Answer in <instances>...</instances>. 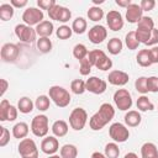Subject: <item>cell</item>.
I'll return each mask as SVG.
<instances>
[{
    "instance_id": "cell-32",
    "label": "cell",
    "mask_w": 158,
    "mask_h": 158,
    "mask_svg": "<svg viewBox=\"0 0 158 158\" xmlns=\"http://www.w3.org/2000/svg\"><path fill=\"white\" fill-rule=\"evenodd\" d=\"M78 156V148L74 144L67 143L63 144L60 148V157L62 158H77Z\"/></svg>"
},
{
    "instance_id": "cell-11",
    "label": "cell",
    "mask_w": 158,
    "mask_h": 158,
    "mask_svg": "<svg viewBox=\"0 0 158 158\" xmlns=\"http://www.w3.org/2000/svg\"><path fill=\"white\" fill-rule=\"evenodd\" d=\"M114 102L121 111H127L132 106V96L126 89H117L114 94Z\"/></svg>"
},
{
    "instance_id": "cell-50",
    "label": "cell",
    "mask_w": 158,
    "mask_h": 158,
    "mask_svg": "<svg viewBox=\"0 0 158 158\" xmlns=\"http://www.w3.org/2000/svg\"><path fill=\"white\" fill-rule=\"evenodd\" d=\"M0 84H1V91H0V95L1 96H4V94L6 93V90H7V88H9V83H7V80L6 79H0Z\"/></svg>"
},
{
    "instance_id": "cell-3",
    "label": "cell",
    "mask_w": 158,
    "mask_h": 158,
    "mask_svg": "<svg viewBox=\"0 0 158 158\" xmlns=\"http://www.w3.org/2000/svg\"><path fill=\"white\" fill-rule=\"evenodd\" d=\"M88 58L93 67L100 69V70H109L112 67V60L106 56V53L101 49H93L89 52Z\"/></svg>"
},
{
    "instance_id": "cell-30",
    "label": "cell",
    "mask_w": 158,
    "mask_h": 158,
    "mask_svg": "<svg viewBox=\"0 0 158 158\" xmlns=\"http://www.w3.org/2000/svg\"><path fill=\"white\" fill-rule=\"evenodd\" d=\"M14 14H15V7L11 4H1L0 5V19L2 21L11 20Z\"/></svg>"
},
{
    "instance_id": "cell-43",
    "label": "cell",
    "mask_w": 158,
    "mask_h": 158,
    "mask_svg": "<svg viewBox=\"0 0 158 158\" xmlns=\"http://www.w3.org/2000/svg\"><path fill=\"white\" fill-rule=\"evenodd\" d=\"M147 89L148 93H158V77H148L147 78Z\"/></svg>"
},
{
    "instance_id": "cell-5",
    "label": "cell",
    "mask_w": 158,
    "mask_h": 158,
    "mask_svg": "<svg viewBox=\"0 0 158 158\" xmlns=\"http://www.w3.org/2000/svg\"><path fill=\"white\" fill-rule=\"evenodd\" d=\"M88 121V114L83 107H75L69 115V125L74 131H81Z\"/></svg>"
},
{
    "instance_id": "cell-48",
    "label": "cell",
    "mask_w": 158,
    "mask_h": 158,
    "mask_svg": "<svg viewBox=\"0 0 158 158\" xmlns=\"http://www.w3.org/2000/svg\"><path fill=\"white\" fill-rule=\"evenodd\" d=\"M149 56H151L152 64L158 63V46H154V47L149 48Z\"/></svg>"
},
{
    "instance_id": "cell-55",
    "label": "cell",
    "mask_w": 158,
    "mask_h": 158,
    "mask_svg": "<svg viewBox=\"0 0 158 158\" xmlns=\"http://www.w3.org/2000/svg\"><path fill=\"white\" fill-rule=\"evenodd\" d=\"M48 158H62L60 156H57V154H53V156H48Z\"/></svg>"
},
{
    "instance_id": "cell-18",
    "label": "cell",
    "mask_w": 158,
    "mask_h": 158,
    "mask_svg": "<svg viewBox=\"0 0 158 158\" xmlns=\"http://www.w3.org/2000/svg\"><path fill=\"white\" fill-rule=\"evenodd\" d=\"M59 149V142L56 136H46L41 142V151L44 154L53 156Z\"/></svg>"
},
{
    "instance_id": "cell-13",
    "label": "cell",
    "mask_w": 158,
    "mask_h": 158,
    "mask_svg": "<svg viewBox=\"0 0 158 158\" xmlns=\"http://www.w3.org/2000/svg\"><path fill=\"white\" fill-rule=\"evenodd\" d=\"M19 109L11 105L6 99H2L0 102V121H15L17 118Z\"/></svg>"
},
{
    "instance_id": "cell-35",
    "label": "cell",
    "mask_w": 158,
    "mask_h": 158,
    "mask_svg": "<svg viewBox=\"0 0 158 158\" xmlns=\"http://www.w3.org/2000/svg\"><path fill=\"white\" fill-rule=\"evenodd\" d=\"M86 15H88V17H89L90 21L99 22L104 17V10L101 7H99V6H91V7H89Z\"/></svg>"
},
{
    "instance_id": "cell-28",
    "label": "cell",
    "mask_w": 158,
    "mask_h": 158,
    "mask_svg": "<svg viewBox=\"0 0 158 158\" xmlns=\"http://www.w3.org/2000/svg\"><path fill=\"white\" fill-rule=\"evenodd\" d=\"M33 106H35V102L30 98H27V96L21 98L19 100V102H17V109H19V111L21 114H30V112H32Z\"/></svg>"
},
{
    "instance_id": "cell-45",
    "label": "cell",
    "mask_w": 158,
    "mask_h": 158,
    "mask_svg": "<svg viewBox=\"0 0 158 158\" xmlns=\"http://www.w3.org/2000/svg\"><path fill=\"white\" fill-rule=\"evenodd\" d=\"M57 2L54 0H37V6L41 9V10H47L49 11Z\"/></svg>"
},
{
    "instance_id": "cell-12",
    "label": "cell",
    "mask_w": 158,
    "mask_h": 158,
    "mask_svg": "<svg viewBox=\"0 0 158 158\" xmlns=\"http://www.w3.org/2000/svg\"><path fill=\"white\" fill-rule=\"evenodd\" d=\"M48 16L53 21H58V22L65 23V22H68L72 19V11L68 7H65V6H62V5L56 4L48 11Z\"/></svg>"
},
{
    "instance_id": "cell-26",
    "label": "cell",
    "mask_w": 158,
    "mask_h": 158,
    "mask_svg": "<svg viewBox=\"0 0 158 158\" xmlns=\"http://www.w3.org/2000/svg\"><path fill=\"white\" fill-rule=\"evenodd\" d=\"M122 47H123V43H122V41H121L120 38H117V37H112V38L109 40V42H107V51H109V53L112 54V56L120 54L121 51H122Z\"/></svg>"
},
{
    "instance_id": "cell-44",
    "label": "cell",
    "mask_w": 158,
    "mask_h": 158,
    "mask_svg": "<svg viewBox=\"0 0 158 158\" xmlns=\"http://www.w3.org/2000/svg\"><path fill=\"white\" fill-rule=\"evenodd\" d=\"M10 142V131L1 126L0 127V147H5Z\"/></svg>"
},
{
    "instance_id": "cell-53",
    "label": "cell",
    "mask_w": 158,
    "mask_h": 158,
    "mask_svg": "<svg viewBox=\"0 0 158 158\" xmlns=\"http://www.w3.org/2000/svg\"><path fill=\"white\" fill-rule=\"evenodd\" d=\"M123 158H138V156L135 153V152H128L123 156Z\"/></svg>"
},
{
    "instance_id": "cell-25",
    "label": "cell",
    "mask_w": 158,
    "mask_h": 158,
    "mask_svg": "<svg viewBox=\"0 0 158 158\" xmlns=\"http://www.w3.org/2000/svg\"><path fill=\"white\" fill-rule=\"evenodd\" d=\"M28 131H30V127H28V125L26 122H17L12 127V136L15 138L23 139V138L27 137Z\"/></svg>"
},
{
    "instance_id": "cell-42",
    "label": "cell",
    "mask_w": 158,
    "mask_h": 158,
    "mask_svg": "<svg viewBox=\"0 0 158 158\" xmlns=\"http://www.w3.org/2000/svg\"><path fill=\"white\" fill-rule=\"evenodd\" d=\"M91 68H93V65H91L88 57L79 60V72H80L81 75H89L90 72H91Z\"/></svg>"
},
{
    "instance_id": "cell-19",
    "label": "cell",
    "mask_w": 158,
    "mask_h": 158,
    "mask_svg": "<svg viewBox=\"0 0 158 158\" xmlns=\"http://www.w3.org/2000/svg\"><path fill=\"white\" fill-rule=\"evenodd\" d=\"M130 77L123 70H111L107 75V81L115 86H123L128 83Z\"/></svg>"
},
{
    "instance_id": "cell-24",
    "label": "cell",
    "mask_w": 158,
    "mask_h": 158,
    "mask_svg": "<svg viewBox=\"0 0 158 158\" xmlns=\"http://www.w3.org/2000/svg\"><path fill=\"white\" fill-rule=\"evenodd\" d=\"M51 130H52V132L56 137H64L68 133L69 127H68V123L64 120H57V121L53 122Z\"/></svg>"
},
{
    "instance_id": "cell-4",
    "label": "cell",
    "mask_w": 158,
    "mask_h": 158,
    "mask_svg": "<svg viewBox=\"0 0 158 158\" xmlns=\"http://www.w3.org/2000/svg\"><path fill=\"white\" fill-rule=\"evenodd\" d=\"M49 99L58 106V107H67L70 104V94L67 89L59 85H53L49 88L48 91Z\"/></svg>"
},
{
    "instance_id": "cell-38",
    "label": "cell",
    "mask_w": 158,
    "mask_h": 158,
    "mask_svg": "<svg viewBox=\"0 0 158 158\" xmlns=\"http://www.w3.org/2000/svg\"><path fill=\"white\" fill-rule=\"evenodd\" d=\"M88 54H89V51H88V48L85 47V44L78 43V44H75V46L73 47V56H74L75 59L81 60V59L86 58Z\"/></svg>"
},
{
    "instance_id": "cell-16",
    "label": "cell",
    "mask_w": 158,
    "mask_h": 158,
    "mask_svg": "<svg viewBox=\"0 0 158 158\" xmlns=\"http://www.w3.org/2000/svg\"><path fill=\"white\" fill-rule=\"evenodd\" d=\"M106 23L111 31H120L123 27V17L120 14V11L111 10L106 14Z\"/></svg>"
},
{
    "instance_id": "cell-46",
    "label": "cell",
    "mask_w": 158,
    "mask_h": 158,
    "mask_svg": "<svg viewBox=\"0 0 158 158\" xmlns=\"http://www.w3.org/2000/svg\"><path fill=\"white\" fill-rule=\"evenodd\" d=\"M139 6H141L142 11H151V10L154 9L156 1H154V0H141Z\"/></svg>"
},
{
    "instance_id": "cell-54",
    "label": "cell",
    "mask_w": 158,
    "mask_h": 158,
    "mask_svg": "<svg viewBox=\"0 0 158 158\" xmlns=\"http://www.w3.org/2000/svg\"><path fill=\"white\" fill-rule=\"evenodd\" d=\"M93 2H94V6H98V5L102 4V2H104V0H93Z\"/></svg>"
},
{
    "instance_id": "cell-33",
    "label": "cell",
    "mask_w": 158,
    "mask_h": 158,
    "mask_svg": "<svg viewBox=\"0 0 158 158\" xmlns=\"http://www.w3.org/2000/svg\"><path fill=\"white\" fill-rule=\"evenodd\" d=\"M36 46L41 53H49L52 51V41L49 37H40L36 41Z\"/></svg>"
},
{
    "instance_id": "cell-22",
    "label": "cell",
    "mask_w": 158,
    "mask_h": 158,
    "mask_svg": "<svg viewBox=\"0 0 158 158\" xmlns=\"http://www.w3.org/2000/svg\"><path fill=\"white\" fill-rule=\"evenodd\" d=\"M142 158H158V148L152 142H146L141 146Z\"/></svg>"
},
{
    "instance_id": "cell-2",
    "label": "cell",
    "mask_w": 158,
    "mask_h": 158,
    "mask_svg": "<svg viewBox=\"0 0 158 158\" xmlns=\"http://www.w3.org/2000/svg\"><path fill=\"white\" fill-rule=\"evenodd\" d=\"M154 30V21L152 17L149 16H143L138 23H137V28L135 30L136 32V37L138 40L139 43H147L148 40L151 38L152 31Z\"/></svg>"
},
{
    "instance_id": "cell-39",
    "label": "cell",
    "mask_w": 158,
    "mask_h": 158,
    "mask_svg": "<svg viewBox=\"0 0 158 158\" xmlns=\"http://www.w3.org/2000/svg\"><path fill=\"white\" fill-rule=\"evenodd\" d=\"M70 90L75 94V95H81L86 91V85L85 81L83 79H74L70 83Z\"/></svg>"
},
{
    "instance_id": "cell-47",
    "label": "cell",
    "mask_w": 158,
    "mask_h": 158,
    "mask_svg": "<svg viewBox=\"0 0 158 158\" xmlns=\"http://www.w3.org/2000/svg\"><path fill=\"white\" fill-rule=\"evenodd\" d=\"M158 44V28L154 27V30L152 31V35H151V38L148 40V42L146 43V46H151V47H154Z\"/></svg>"
},
{
    "instance_id": "cell-7",
    "label": "cell",
    "mask_w": 158,
    "mask_h": 158,
    "mask_svg": "<svg viewBox=\"0 0 158 158\" xmlns=\"http://www.w3.org/2000/svg\"><path fill=\"white\" fill-rule=\"evenodd\" d=\"M21 158H38V148L32 138H23L20 141L17 147Z\"/></svg>"
},
{
    "instance_id": "cell-34",
    "label": "cell",
    "mask_w": 158,
    "mask_h": 158,
    "mask_svg": "<svg viewBox=\"0 0 158 158\" xmlns=\"http://www.w3.org/2000/svg\"><path fill=\"white\" fill-rule=\"evenodd\" d=\"M104 154L106 156V158H117L120 156V148L117 143L116 142L106 143L104 148Z\"/></svg>"
},
{
    "instance_id": "cell-9",
    "label": "cell",
    "mask_w": 158,
    "mask_h": 158,
    "mask_svg": "<svg viewBox=\"0 0 158 158\" xmlns=\"http://www.w3.org/2000/svg\"><path fill=\"white\" fill-rule=\"evenodd\" d=\"M43 11L40 9V7H33V6H30L27 7L23 14H22V21L23 23L28 25V26H37L38 23H41L43 21Z\"/></svg>"
},
{
    "instance_id": "cell-1",
    "label": "cell",
    "mask_w": 158,
    "mask_h": 158,
    "mask_svg": "<svg viewBox=\"0 0 158 158\" xmlns=\"http://www.w3.org/2000/svg\"><path fill=\"white\" fill-rule=\"evenodd\" d=\"M115 116V109L111 104L104 102L100 105L99 110L90 117L89 126L93 131H100L102 130Z\"/></svg>"
},
{
    "instance_id": "cell-51",
    "label": "cell",
    "mask_w": 158,
    "mask_h": 158,
    "mask_svg": "<svg viewBox=\"0 0 158 158\" xmlns=\"http://www.w3.org/2000/svg\"><path fill=\"white\" fill-rule=\"evenodd\" d=\"M115 2H116V5H118L120 7H125V9H127V7L132 4L131 0H116Z\"/></svg>"
},
{
    "instance_id": "cell-37",
    "label": "cell",
    "mask_w": 158,
    "mask_h": 158,
    "mask_svg": "<svg viewBox=\"0 0 158 158\" xmlns=\"http://www.w3.org/2000/svg\"><path fill=\"white\" fill-rule=\"evenodd\" d=\"M49 105H51V99L49 96L47 95H40L37 96L36 101H35V106L38 111H47L49 109Z\"/></svg>"
},
{
    "instance_id": "cell-14",
    "label": "cell",
    "mask_w": 158,
    "mask_h": 158,
    "mask_svg": "<svg viewBox=\"0 0 158 158\" xmlns=\"http://www.w3.org/2000/svg\"><path fill=\"white\" fill-rule=\"evenodd\" d=\"M85 85H86V91L95 95H100L105 93L107 89V81L98 77H89V79L85 81Z\"/></svg>"
},
{
    "instance_id": "cell-40",
    "label": "cell",
    "mask_w": 158,
    "mask_h": 158,
    "mask_svg": "<svg viewBox=\"0 0 158 158\" xmlns=\"http://www.w3.org/2000/svg\"><path fill=\"white\" fill-rule=\"evenodd\" d=\"M56 35L59 40H68L72 37L73 30H72V27H69L67 25H62L56 30Z\"/></svg>"
},
{
    "instance_id": "cell-15",
    "label": "cell",
    "mask_w": 158,
    "mask_h": 158,
    "mask_svg": "<svg viewBox=\"0 0 158 158\" xmlns=\"http://www.w3.org/2000/svg\"><path fill=\"white\" fill-rule=\"evenodd\" d=\"M20 54V48L17 44L15 43H5L2 44L1 47V51H0V56H1V59L6 63H12L17 59Z\"/></svg>"
},
{
    "instance_id": "cell-36",
    "label": "cell",
    "mask_w": 158,
    "mask_h": 158,
    "mask_svg": "<svg viewBox=\"0 0 158 158\" xmlns=\"http://www.w3.org/2000/svg\"><path fill=\"white\" fill-rule=\"evenodd\" d=\"M125 44H126V47H127L128 49H131V51H135V49L138 48L139 42H138L137 37H136V32H135V31H130V32L125 36Z\"/></svg>"
},
{
    "instance_id": "cell-31",
    "label": "cell",
    "mask_w": 158,
    "mask_h": 158,
    "mask_svg": "<svg viewBox=\"0 0 158 158\" xmlns=\"http://www.w3.org/2000/svg\"><path fill=\"white\" fill-rule=\"evenodd\" d=\"M86 27H88V22L84 17H77L75 20H73V23H72V30L74 33L77 35H81L86 31Z\"/></svg>"
},
{
    "instance_id": "cell-49",
    "label": "cell",
    "mask_w": 158,
    "mask_h": 158,
    "mask_svg": "<svg viewBox=\"0 0 158 158\" xmlns=\"http://www.w3.org/2000/svg\"><path fill=\"white\" fill-rule=\"evenodd\" d=\"M10 4L14 7H25L27 5V0H11Z\"/></svg>"
},
{
    "instance_id": "cell-8",
    "label": "cell",
    "mask_w": 158,
    "mask_h": 158,
    "mask_svg": "<svg viewBox=\"0 0 158 158\" xmlns=\"http://www.w3.org/2000/svg\"><path fill=\"white\" fill-rule=\"evenodd\" d=\"M109 135L116 143H123L130 137L128 128L121 122H114L109 127Z\"/></svg>"
},
{
    "instance_id": "cell-10",
    "label": "cell",
    "mask_w": 158,
    "mask_h": 158,
    "mask_svg": "<svg viewBox=\"0 0 158 158\" xmlns=\"http://www.w3.org/2000/svg\"><path fill=\"white\" fill-rule=\"evenodd\" d=\"M15 35L20 41H22L25 43H33L37 41L36 40V36H37L36 30L32 28L31 26L26 25V23L16 25L15 26Z\"/></svg>"
},
{
    "instance_id": "cell-29",
    "label": "cell",
    "mask_w": 158,
    "mask_h": 158,
    "mask_svg": "<svg viewBox=\"0 0 158 158\" xmlns=\"http://www.w3.org/2000/svg\"><path fill=\"white\" fill-rule=\"evenodd\" d=\"M136 105H137V109H138L139 111H142V112H144V111H152V110L154 109L153 102H152L146 95H141V96L137 99Z\"/></svg>"
},
{
    "instance_id": "cell-52",
    "label": "cell",
    "mask_w": 158,
    "mask_h": 158,
    "mask_svg": "<svg viewBox=\"0 0 158 158\" xmlns=\"http://www.w3.org/2000/svg\"><path fill=\"white\" fill-rule=\"evenodd\" d=\"M91 158H106V156L104 153H101V152H94L91 154Z\"/></svg>"
},
{
    "instance_id": "cell-20",
    "label": "cell",
    "mask_w": 158,
    "mask_h": 158,
    "mask_svg": "<svg viewBox=\"0 0 158 158\" xmlns=\"http://www.w3.org/2000/svg\"><path fill=\"white\" fill-rule=\"evenodd\" d=\"M143 17V11L139 6V4L132 2L127 9H126V20L130 23H138V21Z\"/></svg>"
},
{
    "instance_id": "cell-27",
    "label": "cell",
    "mask_w": 158,
    "mask_h": 158,
    "mask_svg": "<svg viewBox=\"0 0 158 158\" xmlns=\"http://www.w3.org/2000/svg\"><path fill=\"white\" fill-rule=\"evenodd\" d=\"M136 60H137V64L143 67V68L151 67L152 65V60H151V56H149V49L138 51V53L136 56Z\"/></svg>"
},
{
    "instance_id": "cell-23",
    "label": "cell",
    "mask_w": 158,
    "mask_h": 158,
    "mask_svg": "<svg viewBox=\"0 0 158 158\" xmlns=\"http://www.w3.org/2000/svg\"><path fill=\"white\" fill-rule=\"evenodd\" d=\"M123 118H125L126 126H128V127H137L142 121L141 114L136 110H128Z\"/></svg>"
},
{
    "instance_id": "cell-21",
    "label": "cell",
    "mask_w": 158,
    "mask_h": 158,
    "mask_svg": "<svg viewBox=\"0 0 158 158\" xmlns=\"http://www.w3.org/2000/svg\"><path fill=\"white\" fill-rule=\"evenodd\" d=\"M36 33L37 36L40 37H49L52 33H53V30H54V26L52 23V21L49 20H43L41 23H38L36 26Z\"/></svg>"
},
{
    "instance_id": "cell-17",
    "label": "cell",
    "mask_w": 158,
    "mask_h": 158,
    "mask_svg": "<svg viewBox=\"0 0 158 158\" xmlns=\"http://www.w3.org/2000/svg\"><path fill=\"white\" fill-rule=\"evenodd\" d=\"M106 37H107V30L102 25H95L88 32V38L94 44L102 43L104 40H106Z\"/></svg>"
},
{
    "instance_id": "cell-6",
    "label": "cell",
    "mask_w": 158,
    "mask_h": 158,
    "mask_svg": "<svg viewBox=\"0 0 158 158\" xmlns=\"http://www.w3.org/2000/svg\"><path fill=\"white\" fill-rule=\"evenodd\" d=\"M31 131L36 137H46L49 126H48V117L46 115H36L31 121Z\"/></svg>"
},
{
    "instance_id": "cell-41",
    "label": "cell",
    "mask_w": 158,
    "mask_h": 158,
    "mask_svg": "<svg viewBox=\"0 0 158 158\" xmlns=\"http://www.w3.org/2000/svg\"><path fill=\"white\" fill-rule=\"evenodd\" d=\"M135 88L142 95L147 94L148 93V89H147V77H139V78H137L136 81H135Z\"/></svg>"
}]
</instances>
